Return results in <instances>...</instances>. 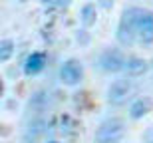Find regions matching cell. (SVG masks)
<instances>
[{
  "instance_id": "52a82bcc",
  "label": "cell",
  "mask_w": 153,
  "mask_h": 143,
  "mask_svg": "<svg viewBox=\"0 0 153 143\" xmlns=\"http://www.w3.org/2000/svg\"><path fill=\"white\" fill-rule=\"evenodd\" d=\"M147 68H149V64L145 62L143 58H137V56L127 58V62H125V72H127V76H131V78L143 76L147 72Z\"/></svg>"
},
{
  "instance_id": "4fadbf2b",
  "label": "cell",
  "mask_w": 153,
  "mask_h": 143,
  "mask_svg": "<svg viewBox=\"0 0 153 143\" xmlns=\"http://www.w3.org/2000/svg\"><path fill=\"white\" fill-rule=\"evenodd\" d=\"M149 66H151V68H153V60H151V64H149Z\"/></svg>"
},
{
  "instance_id": "277c9868",
  "label": "cell",
  "mask_w": 153,
  "mask_h": 143,
  "mask_svg": "<svg viewBox=\"0 0 153 143\" xmlns=\"http://www.w3.org/2000/svg\"><path fill=\"white\" fill-rule=\"evenodd\" d=\"M125 60L123 54L119 50H105L100 58V68L103 72H109V74H115V72H121L125 70Z\"/></svg>"
},
{
  "instance_id": "7c38bea8",
  "label": "cell",
  "mask_w": 153,
  "mask_h": 143,
  "mask_svg": "<svg viewBox=\"0 0 153 143\" xmlns=\"http://www.w3.org/2000/svg\"><path fill=\"white\" fill-rule=\"evenodd\" d=\"M42 2H56V0H42Z\"/></svg>"
},
{
  "instance_id": "ba28073f",
  "label": "cell",
  "mask_w": 153,
  "mask_h": 143,
  "mask_svg": "<svg viewBox=\"0 0 153 143\" xmlns=\"http://www.w3.org/2000/svg\"><path fill=\"white\" fill-rule=\"evenodd\" d=\"M151 109H153V99L151 97H139V99L133 102V105H131V109H129V115L133 119H141L143 115H147Z\"/></svg>"
},
{
  "instance_id": "5bb4252c",
  "label": "cell",
  "mask_w": 153,
  "mask_h": 143,
  "mask_svg": "<svg viewBox=\"0 0 153 143\" xmlns=\"http://www.w3.org/2000/svg\"><path fill=\"white\" fill-rule=\"evenodd\" d=\"M48 143H58V141H48Z\"/></svg>"
},
{
  "instance_id": "9c48e42d",
  "label": "cell",
  "mask_w": 153,
  "mask_h": 143,
  "mask_svg": "<svg viewBox=\"0 0 153 143\" xmlns=\"http://www.w3.org/2000/svg\"><path fill=\"white\" fill-rule=\"evenodd\" d=\"M96 6L94 4H85L82 8V22L84 26H91V24H96Z\"/></svg>"
},
{
  "instance_id": "5b68a950",
  "label": "cell",
  "mask_w": 153,
  "mask_h": 143,
  "mask_svg": "<svg viewBox=\"0 0 153 143\" xmlns=\"http://www.w3.org/2000/svg\"><path fill=\"white\" fill-rule=\"evenodd\" d=\"M131 93V82L129 80H115L108 90V102L111 105H123Z\"/></svg>"
},
{
  "instance_id": "6da1fadb",
  "label": "cell",
  "mask_w": 153,
  "mask_h": 143,
  "mask_svg": "<svg viewBox=\"0 0 153 143\" xmlns=\"http://www.w3.org/2000/svg\"><path fill=\"white\" fill-rule=\"evenodd\" d=\"M117 40L123 46H129L133 42L151 44L153 42V12L145 8H127L121 14L117 26Z\"/></svg>"
},
{
  "instance_id": "3957f363",
  "label": "cell",
  "mask_w": 153,
  "mask_h": 143,
  "mask_svg": "<svg viewBox=\"0 0 153 143\" xmlns=\"http://www.w3.org/2000/svg\"><path fill=\"white\" fill-rule=\"evenodd\" d=\"M82 78H84V68L74 58L68 60V62H64V66L60 68V80L66 86H76V84L82 82Z\"/></svg>"
},
{
  "instance_id": "8992f818",
  "label": "cell",
  "mask_w": 153,
  "mask_h": 143,
  "mask_svg": "<svg viewBox=\"0 0 153 143\" xmlns=\"http://www.w3.org/2000/svg\"><path fill=\"white\" fill-rule=\"evenodd\" d=\"M44 66H46V54L44 52H32V54L26 58L24 72H26V76H36L44 70Z\"/></svg>"
},
{
  "instance_id": "30bf717a",
  "label": "cell",
  "mask_w": 153,
  "mask_h": 143,
  "mask_svg": "<svg viewBox=\"0 0 153 143\" xmlns=\"http://www.w3.org/2000/svg\"><path fill=\"white\" fill-rule=\"evenodd\" d=\"M14 52V42L12 40H2L0 42V62H8Z\"/></svg>"
},
{
  "instance_id": "8fae6325",
  "label": "cell",
  "mask_w": 153,
  "mask_h": 143,
  "mask_svg": "<svg viewBox=\"0 0 153 143\" xmlns=\"http://www.w3.org/2000/svg\"><path fill=\"white\" fill-rule=\"evenodd\" d=\"M70 0H56V4H60V6H64V4H68Z\"/></svg>"
},
{
  "instance_id": "7a4b0ae2",
  "label": "cell",
  "mask_w": 153,
  "mask_h": 143,
  "mask_svg": "<svg viewBox=\"0 0 153 143\" xmlns=\"http://www.w3.org/2000/svg\"><path fill=\"white\" fill-rule=\"evenodd\" d=\"M125 137V123L119 117L105 119L96 131V143H121Z\"/></svg>"
}]
</instances>
